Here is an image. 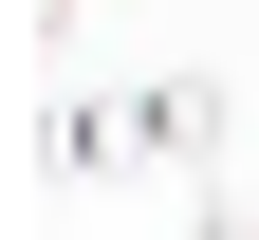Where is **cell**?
Segmentation results:
<instances>
[{
  "label": "cell",
  "mask_w": 259,
  "mask_h": 240,
  "mask_svg": "<svg viewBox=\"0 0 259 240\" xmlns=\"http://www.w3.org/2000/svg\"><path fill=\"white\" fill-rule=\"evenodd\" d=\"M222 129H241L222 74H130V92H111V148H130V166H222Z\"/></svg>",
  "instance_id": "6da1fadb"
},
{
  "label": "cell",
  "mask_w": 259,
  "mask_h": 240,
  "mask_svg": "<svg viewBox=\"0 0 259 240\" xmlns=\"http://www.w3.org/2000/svg\"><path fill=\"white\" fill-rule=\"evenodd\" d=\"M185 240H259V185H222V166H204V185H185Z\"/></svg>",
  "instance_id": "7a4b0ae2"
},
{
  "label": "cell",
  "mask_w": 259,
  "mask_h": 240,
  "mask_svg": "<svg viewBox=\"0 0 259 240\" xmlns=\"http://www.w3.org/2000/svg\"><path fill=\"white\" fill-rule=\"evenodd\" d=\"M56 19H111V0H56Z\"/></svg>",
  "instance_id": "3957f363"
}]
</instances>
